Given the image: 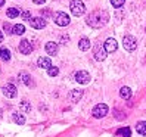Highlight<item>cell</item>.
Segmentation results:
<instances>
[{"mask_svg": "<svg viewBox=\"0 0 146 137\" xmlns=\"http://www.w3.org/2000/svg\"><path fill=\"white\" fill-rule=\"evenodd\" d=\"M108 19H109V15L106 11H94L89 15L87 24L93 28H100L108 22Z\"/></svg>", "mask_w": 146, "mask_h": 137, "instance_id": "cell-1", "label": "cell"}, {"mask_svg": "<svg viewBox=\"0 0 146 137\" xmlns=\"http://www.w3.org/2000/svg\"><path fill=\"white\" fill-rule=\"evenodd\" d=\"M70 9L72 12V15L75 16H81L84 12H86V6L81 0H72L71 5H70Z\"/></svg>", "mask_w": 146, "mask_h": 137, "instance_id": "cell-2", "label": "cell"}, {"mask_svg": "<svg viewBox=\"0 0 146 137\" xmlns=\"http://www.w3.org/2000/svg\"><path fill=\"white\" fill-rule=\"evenodd\" d=\"M53 21H55L56 25H59V27H66V25L70 24V16L65 12H56L53 15Z\"/></svg>", "mask_w": 146, "mask_h": 137, "instance_id": "cell-3", "label": "cell"}, {"mask_svg": "<svg viewBox=\"0 0 146 137\" xmlns=\"http://www.w3.org/2000/svg\"><path fill=\"white\" fill-rule=\"evenodd\" d=\"M123 46H124L125 50H128V52H133V50H136V47H137V40H136V37H133V36H125V37L123 38Z\"/></svg>", "mask_w": 146, "mask_h": 137, "instance_id": "cell-4", "label": "cell"}, {"mask_svg": "<svg viewBox=\"0 0 146 137\" xmlns=\"http://www.w3.org/2000/svg\"><path fill=\"white\" fill-rule=\"evenodd\" d=\"M108 114V106L105 105V103H99V105H96L93 108V111H92V115L94 116V118H104L105 115Z\"/></svg>", "mask_w": 146, "mask_h": 137, "instance_id": "cell-5", "label": "cell"}, {"mask_svg": "<svg viewBox=\"0 0 146 137\" xmlns=\"http://www.w3.org/2000/svg\"><path fill=\"white\" fill-rule=\"evenodd\" d=\"M30 25H31V27L33 28H36V30H43V28H44L46 27V19L44 18H41V16H37V18H31L30 21Z\"/></svg>", "mask_w": 146, "mask_h": 137, "instance_id": "cell-6", "label": "cell"}, {"mask_svg": "<svg viewBox=\"0 0 146 137\" xmlns=\"http://www.w3.org/2000/svg\"><path fill=\"white\" fill-rule=\"evenodd\" d=\"M104 49H105L106 53H114L115 50L118 49L117 40H115V38H108V40L104 43Z\"/></svg>", "mask_w": 146, "mask_h": 137, "instance_id": "cell-7", "label": "cell"}, {"mask_svg": "<svg viewBox=\"0 0 146 137\" xmlns=\"http://www.w3.org/2000/svg\"><path fill=\"white\" fill-rule=\"evenodd\" d=\"M75 81L80 84H87L90 83V74L87 71H78L75 74Z\"/></svg>", "mask_w": 146, "mask_h": 137, "instance_id": "cell-8", "label": "cell"}, {"mask_svg": "<svg viewBox=\"0 0 146 137\" xmlns=\"http://www.w3.org/2000/svg\"><path fill=\"white\" fill-rule=\"evenodd\" d=\"M105 58H106V52H105V49L102 47V44H98L94 46V59L96 61H105Z\"/></svg>", "mask_w": 146, "mask_h": 137, "instance_id": "cell-9", "label": "cell"}, {"mask_svg": "<svg viewBox=\"0 0 146 137\" xmlns=\"http://www.w3.org/2000/svg\"><path fill=\"white\" fill-rule=\"evenodd\" d=\"M19 52L22 55H30L33 52V44H31L28 40H22L19 43Z\"/></svg>", "mask_w": 146, "mask_h": 137, "instance_id": "cell-10", "label": "cell"}, {"mask_svg": "<svg viewBox=\"0 0 146 137\" xmlns=\"http://www.w3.org/2000/svg\"><path fill=\"white\" fill-rule=\"evenodd\" d=\"M3 95H5L6 97H9V99L15 97V96H16V87H15L13 84L5 85V87H3Z\"/></svg>", "mask_w": 146, "mask_h": 137, "instance_id": "cell-11", "label": "cell"}, {"mask_svg": "<svg viewBox=\"0 0 146 137\" xmlns=\"http://www.w3.org/2000/svg\"><path fill=\"white\" fill-rule=\"evenodd\" d=\"M37 65L40 68H43V69H49V68L52 66V61H50V58H47V56H41V58H38Z\"/></svg>", "mask_w": 146, "mask_h": 137, "instance_id": "cell-12", "label": "cell"}, {"mask_svg": "<svg viewBox=\"0 0 146 137\" xmlns=\"http://www.w3.org/2000/svg\"><path fill=\"white\" fill-rule=\"evenodd\" d=\"M46 53L50 55V56H55L58 53V44L55 41H49L46 43Z\"/></svg>", "mask_w": 146, "mask_h": 137, "instance_id": "cell-13", "label": "cell"}, {"mask_svg": "<svg viewBox=\"0 0 146 137\" xmlns=\"http://www.w3.org/2000/svg\"><path fill=\"white\" fill-rule=\"evenodd\" d=\"M19 78H21V81H24L25 84L28 85V87H31V85H34V83H33V80H31V77L27 74V72H19Z\"/></svg>", "mask_w": 146, "mask_h": 137, "instance_id": "cell-14", "label": "cell"}, {"mask_svg": "<svg viewBox=\"0 0 146 137\" xmlns=\"http://www.w3.org/2000/svg\"><path fill=\"white\" fill-rule=\"evenodd\" d=\"M25 32V27L22 24H16L15 27H12V34H16V36H22Z\"/></svg>", "mask_w": 146, "mask_h": 137, "instance_id": "cell-15", "label": "cell"}, {"mask_svg": "<svg viewBox=\"0 0 146 137\" xmlns=\"http://www.w3.org/2000/svg\"><path fill=\"white\" fill-rule=\"evenodd\" d=\"M119 96H121L124 100H128L131 97V90L128 89V87H123L121 90H119Z\"/></svg>", "mask_w": 146, "mask_h": 137, "instance_id": "cell-16", "label": "cell"}, {"mask_svg": "<svg viewBox=\"0 0 146 137\" xmlns=\"http://www.w3.org/2000/svg\"><path fill=\"white\" fill-rule=\"evenodd\" d=\"M117 136H119V137H131V131H130L128 127H123L117 131Z\"/></svg>", "mask_w": 146, "mask_h": 137, "instance_id": "cell-17", "label": "cell"}, {"mask_svg": "<svg viewBox=\"0 0 146 137\" xmlns=\"http://www.w3.org/2000/svg\"><path fill=\"white\" fill-rule=\"evenodd\" d=\"M136 131L142 134V136H146V122L145 121H140L136 124Z\"/></svg>", "mask_w": 146, "mask_h": 137, "instance_id": "cell-18", "label": "cell"}, {"mask_svg": "<svg viewBox=\"0 0 146 137\" xmlns=\"http://www.w3.org/2000/svg\"><path fill=\"white\" fill-rule=\"evenodd\" d=\"M0 59L2 61H9L11 59V52L6 47H0Z\"/></svg>", "mask_w": 146, "mask_h": 137, "instance_id": "cell-19", "label": "cell"}, {"mask_svg": "<svg viewBox=\"0 0 146 137\" xmlns=\"http://www.w3.org/2000/svg\"><path fill=\"white\" fill-rule=\"evenodd\" d=\"M78 47H80V50H89L90 49V40L89 38H81L78 41Z\"/></svg>", "mask_w": 146, "mask_h": 137, "instance_id": "cell-20", "label": "cell"}, {"mask_svg": "<svg viewBox=\"0 0 146 137\" xmlns=\"http://www.w3.org/2000/svg\"><path fill=\"white\" fill-rule=\"evenodd\" d=\"M13 121H15V124L22 125L25 122V116L22 114H19V112H16V114H13Z\"/></svg>", "mask_w": 146, "mask_h": 137, "instance_id": "cell-21", "label": "cell"}, {"mask_svg": "<svg viewBox=\"0 0 146 137\" xmlns=\"http://www.w3.org/2000/svg\"><path fill=\"white\" fill-rule=\"evenodd\" d=\"M83 96V90H72L71 93V100L72 102H78Z\"/></svg>", "mask_w": 146, "mask_h": 137, "instance_id": "cell-22", "label": "cell"}, {"mask_svg": "<svg viewBox=\"0 0 146 137\" xmlns=\"http://www.w3.org/2000/svg\"><path fill=\"white\" fill-rule=\"evenodd\" d=\"M7 16H9V18H16V16H19V9H16V7H9V9H7Z\"/></svg>", "mask_w": 146, "mask_h": 137, "instance_id": "cell-23", "label": "cell"}, {"mask_svg": "<svg viewBox=\"0 0 146 137\" xmlns=\"http://www.w3.org/2000/svg\"><path fill=\"white\" fill-rule=\"evenodd\" d=\"M47 72H49L50 77H56L59 74V69H58V66H50L49 69H47Z\"/></svg>", "mask_w": 146, "mask_h": 137, "instance_id": "cell-24", "label": "cell"}, {"mask_svg": "<svg viewBox=\"0 0 146 137\" xmlns=\"http://www.w3.org/2000/svg\"><path fill=\"white\" fill-rule=\"evenodd\" d=\"M111 3L114 5V7H121L125 3V0H111Z\"/></svg>", "mask_w": 146, "mask_h": 137, "instance_id": "cell-25", "label": "cell"}, {"mask_svg": "<svg viewBox=\"0 0 146 137\" xmlns=\"http://www.w3.org/2000/svg\"><path fill=\"white\" fill-rule=\"evenodd\" d=\"M3 28H5V31H6L7 34H12V25H11L9 22H5V24H3Z\"/></svg>", "mask_w": 146, "mask_h": 137, "instance_id": "cell-26", "label": "cell"}, {"mask_svg": "<svg viewBox=\"0 0 146 137\" xmlns=\"http://www.w3.org/2000/svg\"><path fill=\"white\" fill-rule=\"evenodd\" d=\"M22 18H24V19H27V21H30V19H31V13H30L28 11L22 12Z\"/></svg>", "mask_w": 146, "mask_h": 137, "instance_id": "cell-27", "label": "cell"}, {"mask_svg": "<svg viewBox=\"0 0 146 137\" xmlns=\"http://www.w3.org/2000/svg\"><path fill=\"white\" fill-rule=\"evenodd\" d=\"M33 2L36 3V5H43V3L46 2V0H33Z\"/></svg>", "mask_w": 146, "mask_h": 137, "instance_id": "cell-28", "label": "cell"}, {"mask_svg": "<svg viewBox=\"0 0 146 137\" xmlns=\"http://www.w3.org/2000/svg\"><path fill=\"white\" fill-rule=\"evenodd\" d=\"M3 41V36H2V32H0V43Z\"/></svg>", "mask_w": 146, "mask_h": 137, "instance_id": "cell-29", "label": "cell"}, {"mask_svg": "<svg viewBox=\"0 0 146 137\" xmlns=\"http://www.w3.org/2000/svg\"><path fill=\"white\" fill-rule=\"evenodd\" d=\"M5 5V0H0V6H3Z\"/></svg>", "mask_w": 146, "mask_h": 137, "instance_id": "cell-30", "label": "cell"}, {"mask_svg": "<svg viewBox=\"0 0 146 137\" xmlns=\"http://www.w3.org/2000/svg\"><path fill=\"white\" fill-rule=\"evenodd\" d=\"M0 118H2V109H0Z\"/></svg>", "mask_w": 146, "mask_h": 137, "instance_id": "cell-31", "label": "cell"}]
</instances>
